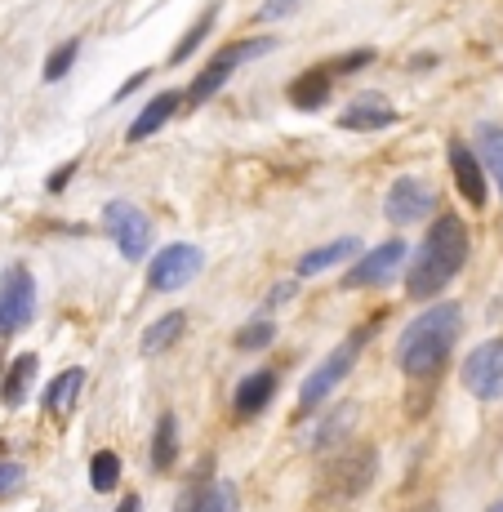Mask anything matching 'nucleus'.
Masks as SVG:
<instances>
[{
	"instance_id": "1",
	"label": "nucleus",
	"mask_w": 503,
	"mask_h": 512,
	"mask_svg": "<svg viewBox=\"0 0 503 512\" xmlns=\"http://www.w3.org/2000/svg\"><path fill=\"white\" fill-rule=\"evenodd\" d=\"M463 263H468V228H463L459 214H441L410 263V281H406L410 299L441 294L463 272Z\"/></svg>"
},
{
	"instance_id": "2",
	"label": "nucleus",
	"mask_w": 503,
	"mask_h": 512,
	"mask_svg": "<svg viewBox=\"0 0 503 512\" xmlns=\"http://www.w3.org/2000/svg\"><path fill=\"white\" fill-rule=\"evenodd\" d=\"M463 330V317H459V303H432L428 312L406 326L397 343V366L410 374V379H432L441 366H446L450 348H455Z\"/></svg>"
},
{
	"instance_id": "3",
	"label": "nucleus",
	"mask_w": 503,
	"mask_h": 512,
	"mask_svg": "<svg viewBox=\"0 0 503 512\" xmlns=\"http://www.w3.org/2000/svg\"><path fill=\"white\" fill-rule=\"evenodd\" d=\"M276 49V41L272 36H254V41H232V45H223L219 54L210 58V63H205V72L196 76L192 85H187V103H205V98H214L223 90V85L232 81V72L241 63H250V58H263V54H272Z\"/></svg>"
},
{
	"instance_id": "4",
	"label": "nucleus",
	"mask_w": 503,
	"mask_h": 512,
	"mask_svg": "<svg viewBox=\"0 0 503 512\" xmlns=\"http://www.w3.org/2000/svg\"><path fill=\"white\" fill-rule=\"evenodd\" d=\"M361 343H366V334H352V339H343L339 348L330 352V357L321 361L317 370L303 379V388H299V410L308 415V410H317L325 397H330L334 388H339L343 379L352 374V366H357V352H361Z\"/></svg>"
},
{
	"instance_id": "5",
	"label": "nucleus",
	"mask_w": 503,
	"mask_h": 512,
	"mask_svg": "<svg viewBox=\"0 0 503 512\" xmlns=\"http://www.w3.org/2000/svg\"><path fill=\"white\" fill-rule=\"evenodd\" d=\"M36 317V281L27 268H9L0 277V334L27 330Z\"/></svg>"
},
{
	"instance_id": "6",
	"label": "nucleus",
	"mask_w": 503,
	"mask_h": 512,
	"mask_svg": "<svg viewBox=\"0 0 503 512\" xmlns=\"http://www.w3.org/2000/svg\"><path fill=\"white\" fill-rule=\"evenodd\" d=\"M103 223L107 232H112V241L121 245L125 259H143L147 245H152V223H147V214L138 210L130 201H107L103 205Z\"/></svg>"
},
{
	"instance_id": "7",
	"label": "nucleus",
	"mask_w": 503,
	"mask_h": 512,
	"mask_svg": "<svg viewBox=\"0 0 503 512\" xmlns=\"http://www.w3.org/2000/svg\"><path fill=\"white\" fill-rule=\"evenodd\" d=\"M463 388L481 401L503 397V339H490L468 352V361H463Z\"/></svg>"
},
{
	"instance_id": "8",
	"label": "nucleus",
	"mask_w": 503,
	"mask_h": 512,
	"mask_svg": "<svg viewBox=\"0 0 503 512\" xmlns=\"http://www.w3.org/2000/svg\"><path fill=\"white\" fill-rule=\"evenodd\" d=\"M410 259V245L406 241H383L374 245L370 254H361L357 263H352V272L343 277L348 290H370V285H388L392 277L401 272V263Z\"/></svg>"
},
{
	"instance_id": "9",
	"label": "nucleus",
	"mask_w": 503,
	"mask_h": 512,
	"mask_svg": "<svg viewBox=\"0 0 503 512\" xmlns=\"http://www.w3.org/2000/svg\"><path fill=\"white\" fill-rule=\"evenodd\" d=\"M201 263H205V254L196 245H165L152 259V268H147V290H156V294L179 290V285H187L201 272Z\"/></svg>"
},
{
	"instance_id": "10",
	"label": "nucleus",
	"mask_w": 503,
	"mask_h": 512,
	"mask_svg": "<svg viewBox=\"0 0 503 512\" xmlns=\"http://www.w3.org/2000/svg\"><path fill=\"white\" fill-rule=\"evenodd\" d=\"M432 205H437V192H432L428 183H419V179H397L388 187V219L397 223V228H406V223H423L432 214Z\"/></svg>"
},
{
	"instance_id": "11",
	"label": "nucleus",
	"mask_w": 503,
	"mask_h": 512,
	"mask_svg": "<svg viewBox=\"0 0 503 512\" xmlns=\"http://www.w3.org/2000/svg\"><path fill=\"white\" fill-rule=\"evenodd\" d=\"M450 170H455V183H459L463 201H468L472 210H481V205H486V196H490V187H486V170H481L477 152H472V147L463 143V139L450 143Z\"/></svg>"
},
{
	"instance_id": "12",
	"label": "nucleus",
	"mask_w": 503,
	"mask_h": 512,
	"mask_svg": "<svg viewBox=\"0 0 503 512\" xmlns=\"http://www.w3.org/2000/svg\"><path fill=\"white\" fill-rule=\"evenodd\" d=\"M370 477H374V450H352V455L330 464V486L339 490L343 499H357L361 490L370 486Z\"/></svg>"
},
{
	"instance_id": "13",
	"label": "nucleus",
	"mask_w": 503,
	"mask_h": 512,
	"mask_svg": "<svg viewBox=\"0 0 503 512\" xmlns=\"http://www.w3.org/2000/svg\"><path fill=\"white\" fill-rule=\"evenodd\" d=\"M397 121V107L383 103V94H361L348 112L339 116L343 130H383V125Z\"/></svg>"
},
{
	"instance_id": "14",
	"label": "nucleus",
	"mask_w": 503,
	"mask_h": 512,
	"mask_svg": "<svg viewBox=\"0 0 503 512\" xmlns=\"http://www.w3.org/2000/svg\"><path fill=\"white\" fill-rule=\"evenodd\" d=\"M272 397H276V374L272 370H259V374H245V379H241L232 406H236V415H241V419H254Z\"/></svg>"
},
{
	"instance_id": "15",
	"label": "nucleus",
	"mask_w": 503,
	"mask_h": 512,
	"mask_svg": "<svg viewBox=\"0 0 503 512\" xmlns=\"http://www.w3.org/2000/svg\"><path fill=\"white\" fill-rule=\"evenodd\" d=\"M179 103H183V94H174V90H165V94H156L152 103L143 107V112L134 116V125H130V143H143V139H152L156 130H161L165 121H170L174 112H179Z\"/></svg>"
},
{
	"instance_id": "16",
	"label": "nucleus",
	"mask_w": 503,
	"mask_h": 512,
	"mask_svg": "<svg viewBox=\"0 0 503 512\" xmlns=\"http://www.w3.org/2000/svg\"><path fill=\"white\" fill-rule=\"evenodd\" d=\"M330 67H308L303 76H294L290 81V103L299 107V112H317V107L330 98Z\"/></svg>"
},
{
	"instance_id": "17",
	"label": "nucleus",
	"mask_w": 503,
	"mask_h": 512,
	"mask_svg": "<svg viewBox=\"0 0 503 512\" xmlns=\"http://www.w3.org/2000/svg\"><path fill=\"white\" fill-rule=\"evenodd\" d=\"M357 250H361L357 236H339V241L321 245V250H308L299 259V277H317V272H325V268H339V263H348Z\"/></svg>"
},
{
	"instance_id": "18",
	"label": "nucleus",
	"mask_w": 503,
	"mask_h": 512,
	"mask_svg": "<svg viewBox=\"0 0 503 512\" xmlns=\"http://www.w3.org/2000/svg\"><path fill=\"white\" fill-rule=\"evenodd\" d=\"M81 383H85V370H63V374H58V379L45 388V397H41L49 415L63 419L67 410L76 406V397H81Z\"/></svg>"
},
{
	"instance_id": "19",
	"label": "nucleus",
	"mask_w": 503,
	"mask_h": 512,
	"mask_svg": "<svg viewBox=\"0 0 503 512\" xmlns=\"http://www.w3.org/2000/svg\"><path fill=\"white\" fill-rule=\"evenodd\" d=\"M183 512H236V486L232 481H214V486H196L187 495Z\"/></svg>"
},
{
	"instance_id": "20",
	"label": "nucleus",
	"mask_w": 503,
	"mask_h": 512,
	"mask_svg": "<svg viewBox=\"0 0 503 512\" xmlns=\"http://www.w3.org/2000/svg\"><path fill=\"white\" fill-rule=\"evenodd\" d=\"M36 352H23V357L9 366V374H5V383H0V397H5V406H23L27 401V388H32V374H36Z\"/></svg>"
},
{
	"instance_id": "21",
	"label": "nucleus",
	"mask_w": 503,
	"mask_h": 512,
	"mask_svg": "<svg viewBox=\"0 0 503 512\" xmlns=\"http://www.w3.org/2000/svg\"><path fill=\"white\" fill-rule=\"evenodd\" d=\"M477 161L481 170L495 179V187L503 192V130L499 125H481L477 130Z\"/></svg>"
},
{
	"instance_id": "22",
	"label": "nucleus",
	"mask_w": 503,
	"mask_h": 512,
	"mask_svg": "<svg viewBox=\"0 0 503 512\" xmlns=\"http://www.w3.org/2000/svg\"><path fill=\"white\" fill-rule=\"evenodd\" d=\"M187 330V317L183 312H165V317H156L152 326L143 330V352H165L174 348V339Z\"/></svg>"
},
{
	"instance_id": "23",
	"label": "nucleus",
	"mask_w": 503,
	"mask_h": 512,
	"mask_svg": "<svg viewBox=\"0 0 503 512\" xmlns=\"http://www.w3.org/2000/svg\"><path fill=\"white\" fill-rule=\"evenodd\" d=\"M174 455H179V446H174V415H161L156 419V437H152V468L156 472L174 468Z\"/></svg>"
},
{
	"instance_id": "24",
	"label": "nucleus",
	"mask_w": 503,
	"mask_h": 512,
	"mask_svg": "<svg viewBox=\"0 0 503 512\" xmlns=\"http://www.w3.org/2000/svg\"><path fill=\"white\" fill-rule=\"evenodd\" d=\"M214 18H219V5H210V9H205V14H201V18H196V27H192V32H187V36H183V41H179V45H174V49H170V67H179V63H183V58H192V54H196V45H201V41H205V36H210Z\"/></svg>"
},
{
	"instance_id": "25",
	"label": "nucleus",
	"mask_w": 503,
	"mask_h": 512,
	"mask_svg": "<svg viewBox=\"0 0 503 512\" xmlns=\"http://www.w3.org/2000/svg\"><path fill=\"white\" fill-rule=\"evenodd\" d=\"M272 339H276V321L272 317L245 321V326L236 330V352H259V348H268Z\"/></svg>"
},
{
	"instance_id": "26",
	"label": "nucleus",
	"mask_w": 503,
	"mask_h": 512,
	"mask_svg": "<svg viewBox=\"0 0 503 512\" xmlns=\"http://www.w3.org/2000/svg\"><path fill=\"white\" fill-rule=\"evenodd\" d=\"M121 481V459L112 455V450H98L94 464H90V486L98 495H112V486Z\"/></svg>"
},
{
	"instance_id": "27",
	"label": "nucleus",
	"mask_w": 503,
	"mask_h": 512,
	"mask_svg": "<svg viewBox=\"0 0 503 512\" xmlns=\"http://www.w3.org/2000/svg\"><path fill=\"white\" fill-rule=\"evenodd\" d=\"M352 415H357V406H339V410H334V415H330V423H321V432H317V437H312V446H317V450H321V446L330 450L334 441H339L343 432L352 428Z\"/></svg>"
},
{
	"instance_id": "28",
	"label": "nucleus",
	"mask_w": 503,
	"mask_h": 512,
	"mask_svg": "<svg viewBox=\"0 0 503 512\" xmlns=\"http://www.w3.org/2000/svg\"><path fill=\"white\" fill-rule=\"evenodd\" d=\"M76 54H81V41H63L49 54V63H45V81H63L67 72H72V63H76Z\"/></svg>"
},
{
	"instance_id": "29",
	"label": "nucleus",
	"mask_w": 503,
	"mask_h": 512,
	"mask_svg": "<svg viewBox=\"0 0 503 512\" xmlns=\"http://www.w3.org/2000/svg\"><path fill=\"white\" fill-rule=\"evenodd\" d=\"M370 63H374V49H352V54L334 58L330 76H348V72H361V67H370Z\"/></svg>"
},
{
	"instance_id": "30",
	"label": "nucleus",
	"mask_w": 503,
	"mask_h": 512,
	"mask_svg": "<svg viewBox=\"0 0 503 512\" xmlns=\"http://www.w3.org/2000/svg\"><path fill=\"white\" fill-rule=\"evenodd\" d=\"M27 472L23 464H0V495H14V490H23Z\"/></svg>"
},
{
	"instance_id": "31",
	"label": "nucleus",
	"mask_w": 503,
	"mask_h": 512,
	"mask_svg": "<svg viewBox=\"0 0 503 512\" xmlns=\"http://www.w3.org/2000/svg\"><path fill=\"white\" fill-rule=\"evenodd\" d=\"M299 5V0H268V5L259 9V23H272V18H281V14H290V9Z\"/></svg>"
},
{
	"instance_id": "32",
	"label": "nucleus",
	"mask_w": 503,
	"mask_h": 512,
	"mask_svg": "<svg viewBox=\"0 0 503 512\" xmlns=\"http://www.w3.org/2000/svg\"><path fill=\"white\" fill-rule=\"evenodd\" d=\"M72 174H76V161H67V165H63V170H58V174H54V179H49V187H54V192H63V183H67V179H72Z\"/></svg>"
},
{
	"instance_id": "33",
	"label": "nucleus",
	"mask_w": 503,
	"mask_h": 512,
	"mask_svg": "<svg viewBox=\"0 0 503 512\" xmlns=\"http://www.w3.org/2000/svg\"><path fill=\"white\" fill-rule=\"evenodd\" d=\"M285 299H294V281L276 285V290H272V299H268V308H276V303H285Z\"/></svg>"
},
{
	"instance_id": "34",
	"label": "nucleus",
	"mask_w": 503,
	"mask_h": 512,
	"mask_svg": "<svg viewBox=\"0 0 503 512\" xmlns=\"http://www.w3.org/2000/svg\"><path fill=\"white\" fill-rule=\"evenodd\" d=\"M116 512H138V495H125V499H121V508H116Z\"/></svg>"
},
{
	"instance_id": "35",
	"label": "nucleus",
	"mask_w": 503,
	"mask_h": 512,
	"mask_svg": "<svg viewBox=\"0 0 503 512\" xmlns=\"http://www.w3.org/2000/svg\"><path fill=\"white\" fill-rule=\"evenodd\" d=\"M486 512H503V499H495V504H490Z\"/></svg>"
}]
</instances>
